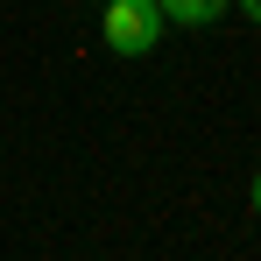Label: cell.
I'll return each mask as SVG.
<instances>
[{
    "label": "cell",
    "instance_id": "1",
    "mask_svg": "<svg viewBox=\"0 0 261 261\" xmlns=\"http://www.w3.org/2000/svg\"><path fill=\"white\" fill-rule=\"evenodd\" d=\"M163 7L155 0H106L99 7V36H106V49L113 57H148V49L163 43Z\"/></svg>",
    "mask_w": 261,
    "mask_h": 261
},
{
    "label": "cell",
    "instance_id": "3",
    "mask_svg": "<svg viewBox=\"0 0 261 261\" xmlns=\"http://www.w3.org/2000/svg\"><path fill=\"white\" fill-rule=\"evenodd\" d=\"M233 7H240V14H247V21H261V0H233Z\"/></svg>",
    "mask_w": 261,
    "mask_h": 261
},
{
    "label": "cell",
    "instance_id": "2",
    "mask_svg": "<svg viewBox=\"0 0 261 261\" xmlns=\"http://www.w3.org/2000/svg\"><path fill=\"white\" fill-rule=\"evenodd\" d=\"M155 7H163V21H170V29H212L233 0H155Z\"/></svg>",
    "mask_w": 261,
    "mask_h": 261
},
{
    "label": "cell",
    "instance_id": "4",
    "mask_svg": "<svg viewBox=\"0 0 261 261\" xmlns=\"http://www.w3.org/2000/svg\"><path fill=\"white\" fill-rule=\"evenodd\" d=\"M254 212H261V170H254Z\"/></svg>",
    "mask_w": 261,
    "mask_h": 261
}]
</instances>
